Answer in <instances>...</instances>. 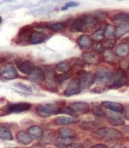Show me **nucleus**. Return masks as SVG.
<instances>
[{
	"instance_id": "nucleus-44",
	"label": "nucleus",
	"mask_w": 129,
	"mask_h": 148,
	"mask_svg": "<svg viewBox=\"0 0 129 148\" xmlns=\"http://www.w3.org/2000/svg\"><path fill=\"white\" fill-rule=\"evenodd\" d=\"M80 4L78 2H76V1H70L67 3H66L65 5H64L62 8L61 10L62 11H66L69 8H72V7H76L77 6H79Z\"/></svg>"
},
{
	"instance_id": "nucleus-1",
	"label": "nucleus",
	"mask_w": 129,
	"mask_h": 148,
	"mask_svg": "<svg viewBox=\"0 0 129 148\" xmlns=\"http://www.w3.org/2000/svg\"><path fill=\"white\" fill-rule=\"evenodd\" d=\"M100 21L94 15H82L71 23L70 31L72 33H92L99 29Z\"/></svg>"
},
{
	"instance_id": "nucleus-50",
	"label": "nucleus",
	"mask_w": 129,
	"mask_h": 148,
	"mask_svg": "<svg viewBox=\"0 0 129 148\" xmlns=\"http://www.w3.org/2000/svg\"><path fill=\"white\" fill-rule=\"evenodd\" d=\"M112 148H127V147H126L121 145H115L114 146H113Z\"/></svg>"
},
{
	"instance_id": "nucleus-17",
	"label": "nucleus",
	"mask_w": 129,
	"mask_h": 148,
	"mask_svg": "<svg viewBox=\"0 0 129 148\" xmlns=\"http://www.w3.org/2000/svg\"><path fill=\"white\" fill-rule=\"evenodd\" d=\"M77 45L82 50H87L92 47V39L87 34H82L77 39Z\"/></svg>"
},
{
	"instance_id": "nucleus-32",
	"label": "nucleus",
	"mask_w": 129,
	"mask_h": 148,
	"mask_svg": "<svg viewBox=\"0 0 129 148\" xmlns=\"http://www.w3.org/2000/svg\"><path fill=\"white\" fill-rule=\"evenodd\" d=\"M74 138H59L55 140V145L57 146L67 147L73 143Z\"/></svg>"
},
{
	"instance_id": "nucleus-41",
	"label": "nucleus",
	"mask_w": 129,
	"mask_h": 148,
	"mask_svg": "<svg viewBox=\"0 0 129 148\" xmlns=\"http://www.w3.org/2000/svg\"><path fill=\"white\" fill-rule=\"evenodd\" d=\"M84 68V65L82 63H76L71 66V72L73 73H77L83 70Z\"/></svg>"
},
{
	"instance_id": "nucleus-33",
	"label": "nucleus",
	"mask_w": 129,
	"mask_h": 148,
	"mask_svg": "<svg viewBox=\"0 0 129 148\" xmlns=\"http://www.w3.org/2000/svg\"><path fill=\"white\" fill-rule=\"evenodd\" d=\"M92 110L93 113L99 117H104L106 116V113L98 103H92Z\"/></svg>"
},
{
	"instance_id": "nucleus-12",
	"label": "nucleus",
	"mask_w": 129,
	"mask_h": 148,
	"mask_svg": "<svg viewBox=\"0 0 129 148\" xmlns=\"http://www.w3.org/2000/svg\"><path fill=\"white\" fill-rule=\"evenodd\" d=\"M69 107L73 110V112L77 116L88 113L90 112V109H91L89 104L84 102L71 103L70 104Z\"/></svg>"
},
{
	"instance_id": "nucleus-5",
	"label": "nucleus",
	"mask_w": 129,
	"mask_h": 148,
	"mask_svg": "<svg viewBox=\"0 0 129 148\" xmlns=\"http://www.w3.org/2000/svg\"><path fill=\"white\" fill-rule=\"evenodd\" d=\"M127 83V75L122 68H119L114 73L110 82L107 85L111 89H118L126 85Z\"/></svg>"
},
{
	"instance_id": "nucleus-22",
	"label": "nucleus",
	"mask_w": 129,
	"mask_h": 148,
	"mask_svg": "<svg viewBox=\"0 0 129 148\" xmlns=\"http://www.w3.org/2000/svg\"><path fill=\"white\" fill-rule=\"evenodd\" d=\"M103 59L110 64H117L119 62V56L110 49H106L103 52Z\"/></svg>"
},
{
	"instance_id": "nucleus-52",
	"label": "nucleus",
	"mask_w": 129,
	"mask_h": 148,
	"mask_svg": "<svg viewBox=\"0 0 129 148\" xmlns=\"http://www.w3.org/2000/svg\"><path fill=\"white\" fill-rule=\"evenodd\" d=\"M128 75H129V66L128 67Z\"/></svg>"
},
{
	"instance_id": "nucleus-30",
	"label": "nucleus",
	"mask_w": 129,
	"mask_h": 148,
	"mask_svg": "<svg viewBox=\"0 0 129 148\" xmlns=\"http://www.w3.org/2000/svg\"><path fill=\"white\" fill-rule=\"evenodd\" d=\"M58 133L61 138H74L76 136L75 132L69 128H61L58 130Z\"/></svg>"
},
{
	"instance_id": "nucleus-29",
	"label": "nucleus",
	"mask_w": 129,
	"mask_h": 148,
	"mask_svg": "<svg viewBox=\"0 0 129 148\" xmlns=\"http://www.w3.org/2000/svg\"><path fill=\"white\" fill-rule=\"evenodd\" d=\"M55 69L60 72L67 73L71 71V66L68 61H62L56 65Z\"/></svg>"
},
{
	"instance_id": "nucleus-25",
	"label": "nucleus",
	"mask_w": 129,
	"mask_h": 148,
	"mask_svg": "<svg viewBox=\"0 0 129 148\" xmlns=\"http://www.w3.org/2000/svg\"><path fill=\"white\" fill-rule=\"evenodd\" d=\"M111 20L113 23L119 24V25L123 23H129V14L125 13H120L114 15Z\"/></svg>"
},
{
	"instance_id": "nucleus-53",
	"label": "nucleus",
	"mask_w": 129,
	"mask_h": 148,
	"mask_svg": "<svg viewBox=\"0 0 129 148\" xmlns=\"http://www.w3.org/2000/svg\"><path fill=\"white\" fill-rule=\"evenodd\" d=\"M11 148H19V147H11Z\"/></svg>"
},
{
	"instance_id": "nucleus-14",
	"label": "nucleus",
	"mask_w": 129,
	"mask_h": 148,
	"mask_svg": "<svg viewBox=\"0 0 129 148\" xmlns=\"http://www.w3.org/2000/svg\"><path fill=\"white\" fill-rule=\"evenodd\" d=\"M106 117L109 123L112 126H120L125 124L124 117L119 113L109 112L106 113Z\"/></svg>"
},
{
	"instance_id": "nucleus-16",
	"label": "nucleus",
	"mask_w": 129,
	"mask_h": 148,
	"mask_svg": "<svg viewBox=\"0 0 129 148\" xmlns=\"http://www.w3.org/2000/svg\"><path fill=\"white\" fill-rule=\"evenodd\" d=\"M47 39V35L46 33L41 32L40 30H33L31 39L30 44L31 45H38L44 42Z\"/></svg>"
},
{
	"instance_id": "nucleus-37",
	"label": "nucleus",
	"mask_w": 129,
	"mask_h": 148,
	"mask_svg": "<svg viewBox=\"0 0 129 148\" xmlns=\"http://www.w3.org/2000/svg\"><path fill=\"white\" fill-rule=\"evenodd\" d=\"M102 44L104 48H106L107 49H110L111 50V49L114 47L116 44V39L112 38H108L104 40Z\"/></svg>"
},
{
	"instance_id": "nucleus-26",
	"label": "nucleus",
	"mask_w": 129,
	"mask_h": 148,
	"mask_svg": "<svg viewBox=\"0 0 129 148\" xmlns=\"http://www.w3.org/2000/svg\"><path fill=\"white\" fill-rule=\"evenodd\" d=\"M46 28L51 30V31H53L54 32L58 33L66 30L67 28V25L64 22H57L51 23L49 24V25H46Z\"/></svg>"
},
{
	"instance_id": "nucleus-3",
	"label": "nucleus",
	"mask_w": 129,
	"mask_h": 148,
	"mask_svg": "<svg viewBox=\"0 0 129 148\" xmlns=\"http://www.w3.org/2000/svg\"><path fill=\"white\" fill-rule=\"evenodd\" d=\"M62 108L58 103H47L39 105L36 108V111L39 116L46 117L61 113Z\"/></svg>"
},
{
	"instance_id": "nucleus-43",
	"label": "nucleus",
	"mask_w": 129,
	"mask_h": 148,
	"mask_svg": "<svg viewBox=\"0 0 129 148\" xmlns=\"http://www.w3.org/2000/svg\"><path fill=\"white\" fill-rule=\"evenodd\" d=\"M61 113H64L68 115H70L71 116H72L74 118H76L77 117H78L76 114L73 112V110L69 107H63L62 110H61Z\"/></svg>"
},
{
	"instance_id": "nucleus-19",
	"label": "nucleus",
	"mask_w": 129,
	"mask_h": 148,
	"mask_svg": "<svg viewBox=\"0 0 129 148\" xmlns=\"http://www.w3.org/2000/svg\"><path fill=\"white\" fill-rule=\"evenodd\" d=\"M79 121V120L74 117L60 116L54 119V123L57 126H66L76 124V123H78Z\"/></svg>"
},
{
	"instance_id": "nucleus-35",
	"label": "nucleus",
	"mask_w": 129,
	"mask_h": 148,
	"mask_svg": "<svg viewBox=\"0 0 129 148\" xmlns=\"http://www.w3.org/2000/svg\"><path fill=\"white\" fill-rule=\"evenodd\" d=\"M73 74L74 73L71 71L67 73H62L58 74V75H56L55 80L57 83L60 84H62L64 81H66V80L71 78L73 76Z\"/></svg>"
},
{
	"instance_id": "nucleus-39",
	"label": "nucleus",
	"mask_w": 129,
	"mask_h": 148,
	"mask_svg": "<svg viewBox=\"0 0 129 148\" xmlns=\"http://www.w3.org/2000/svg\"><path fill=\"white\" fill-rule=\"evenodd\" d=\"M115 31V27L112 24H107L105 28V36L110 38V37L114 36Z\"/></svg>"
},
{
	"instance_id": "nucleus-54",
	"label": "nucleus",
	"mask_w": 129,
	"mask_h": 148,
	"mask_svg": "<svg viewBox=\"0 0 129 148\" xmlns=\"http://www.w3.org/2000/svg\"><path fill=\"white\" fill-rule=\"evenodd\" d=\"M127 148H129V147H127Z\"/></svg>"
},
{
	"instance_id": "nucleus-11",
	"label": "nucleus",
	"mask_w": 129,
	"mask_h": 148,
	"mask_svg": "<svg viewBox=\"0 0 129 148\" xmlns=\"http://www.w3.org/2000/svg\"><path fill=\"white\" fill-rule=\"evenodd\" d=\"M1 76L7 79H15L18 78L19 73L13 65L8 64L1 68Z\"/></svg>"
},
{
	"instance_id": "nucleus-42",
	"label": "nucleus",
	"mask_w": 129,
	"mask_h": 148,
	"mask_svg": "<svg viewBox=\"0 0 129 148\" xmlns=\"http://www.w3.org/2000/svg\"><path fill=\"white\" fill-rule=\"evenodd\" d=\"M94 52L99 53H102L105 51V48L103 46L102 44L101 43H96L95 44H93L92 46Z\"/></svg>"
},
{
	"instance_id": "nucleus-8",
	"label": "nucleus",
	"mask_w": 129,
	"mask_h": 148,
	"mask_svg": "<svg viewBox=\"0 0 129 148\" xmlns=\"http://www.w3.org/2000/svg\"><path fill=\"white\" fill-rule=\"evenodd\" d=\"M76 74L80 81L82 91L88 90L96 81L95 75L91 72L82 70Z\"/></svg>"
},
{
	"instance_id": "nucleus-46",
	"label": "nucleus",
	"mask_w": 129,
	"mask_h": 148,
	"mask_svg": "<svg viewBox=\"0 0 129 148\" xmlns=\"http://www.w3.org/2000/svg\"><path fill=\"white\" fill-rule=\"evenodd\" d=\"M124 118L129 121V104L127 105L124 108Z\"/></svg>"
},
{
	"instance_id": "nucleus-7",
	"label": "nucleus",
	"mask_w": 129,
	"mask_h": 148,
	"mask_svg": "<svg viewBox=\"0 0 129 148\" xmlns=\"http://www.w3.org/2000/svg\"><path fill=\"white\" fill-rule=\"evenodd\" d=\"M114 73L113 71L110 68L101 66L95 73V81L99 84H106L108 85L111 81Z\"/></svg>"
},
{
	"instance_id": "nucleus-40",
	"label": "nucleus",
	"mask_w": 129,
	"mask_h": 148,
	"mask_svg": "<svg viewBox=\"0 0 129 148\" xmlns=\"http://www.w3.org/2000/svg\"><path fill=\"white\" fill-rule=\"evenodd\" d=\"M94 16L100 21V20H105L108 17V14L105 11H97Z\"/></svg>"
},
{
	"instance_id": "nucleus-20",
	"label": "nucleus",
	"mask_w": 129,
	"mask_h": 148,
	"mask_svg": "<svg viewBox=\"0 0 129 148\" xmlns=\"http://www.w3.org/2000/svg\"><path fill=\"white\" fill-rule=\"evenodd\" d=\"M104 127L101 123L96 121H84L80 125V128L84 130H97L99 129Z\"/></svg>"
},
{
	"instance_id": "nucleus-15",
	"label": "nucleus",
	"mask_w": 129,
	"mask_h": 148,
	"mask_svg": "<svg viewBox=\"0 0 129 148\" xmlns=\"http://www.w3.org/2000/svg\"><path fill=\"white\" fill-rule=\"evenodd\" d=\"M28 79L37 84H42L46 79L45 71L40 67H36L35 71L28 77Z\"/></svg>"
},
{
	"instance_id": "nucleus-48",
	"label": "nucleus",
	"mask_w": 129,
	"mask_h": 148,
	"mask_svg": "<svg viewBox=\"0 0 129 148\" xmlns=\"http://www.w3.org/2000/svg\"><path fill=\"white\" fill-rule=\"evenodd\" d=\"M89 148H108V147L104 144H96L91 147H90Z\"/></svg>"
},
{
	"instance_id": "nucleus-24",
	"label": "nucleus",
	"mask_w": 129,
	"mask_h": 148,
	"mask_svg": "<svg viewBox=\"0 0 129 148\" xmlns=\"http://www.w3.org/2000/svg\"><path fill=\"white\" fill-rule=\"evenodd\" d=\"M16 138L19 143L23 145H28L33 140V139L23 131H19L16 134Z\"/></svg>"
},
{
	"instance_id": "nucleus-38",
	"label": "nucleus",
	"mask_w": 129,
	"mask_h": 148,
	"mask_svg": "<svg viewBox=\"0 0 129 148\" xmlns=\"http://www.w3.org/2000/svg\"><path fill=\"white\" fill-rule=\"evenodd\" d=\"M14 86L16 88L19 89L21 91H23V92H32V89L30 86H29L27 84H25L23 82H16L14 84Z\"/></svg>"
},
{
	"instance_id": "nucleus-10",
	"label": "nucleus",
	"mask_w": 129,
	"mask_h": 148,
	"mask_svg": "<svg viewBox=\"0 0 129 148\" xmlns=\"http://www.w3.org/2000/svg\"><path fill=\"white\" fill-rule=\"evenodd\" d=\"M17 69L20 72L27 75H30L35 71L36 66L35 64L31 60H26L21 62L20 60H17V59L16 61Z\"/></svg>"
},
{
	"instance_id": "nucleus-51",
	"label": "nucleus",
	"mask_w": 129,
	"mask_h": 148,
	"mask_svg": "<svg viewBox=\"0 0 129 148\" xmlns=\"http://www.w3.org/2000/svg\"><path fill=\"white\" fill-rule=\"evenodd\" d=\"M0 20H1V21H0V22H1H1H2V17H0Z\"/></svg>"
},
{
	"instance_id": "nucleus-28",
	"label": "nucleus",
	"mask_w": 129,
	"mask_h": 148,
	"mask_svg": "<svg viewBox=\"0 0 129 148\" xmlns=\"http://www.w3.org/2000/svg\"><path fill=\"white\" fill-rule=\"evenodd\" d=\"M115 53L119 57H126L129 53V46L126 43H121L116 47Z\"/></svg>"
},
{
	"instance_id": "nucleus-27",
	"label": "nucleus",
	"mask_w": 129,
	"mask_h": 148,
	"mask_svg": "<svg viewBox=\"0 0 129 148\" xmlns=\"http://www.w3.org/2000/svg\"><path fill=\"white\" fill-rule=\"evenodd\" d=\"M44 88L46 90L53 92H57L58 90V86L57 82L55 80V78H47L45 84H44Z\"/></svg>"
},
{
	"instance_id": "nucleus-4",
	"label": "nucleus",
	"mask_w": 129,
	"mask_h": 148,
	"mask_svg": "<svg viewBox=\"0 0 129 148\" xmlns=\"http://www.w3.org/2000/svg\"><path fill=\"white\" fill-rule=\"evenodd\" d=\"M31 107L32 104L31 103L24 102L7 105L1 109V116H6L12 113H20L28 112Z\"/></svg>"
},
{
	"instance_id": "nucleus-21",
	"label": "nucleus",
	"mask_w": 129,
	"mask_h": 148,
	"mask_svg": "<svg viewBox=\"0 0 129 148\" xmlns=\"http://www.w3.org/2000/svg\"><path fill=\"white\" fill-rule=\"evenodd\" d=\"M27 133L32 139L37 140L42 139L44 135L42 129L39 126H33L31 127L28 129Z\"/></svg>"
},
{
	"instance_id": "nucleus-34",
	"label": "nucleus",
	"mask_w": 129,
	"mask_h": 148,
	"mask_svg": "<svg viewBox=\"0 0 129 148\" xmlns=\"http://www.w3.org/2000/svg\"><path fill=\"white\" fill-rule=\"evenodd\" d=\"M0 138L4 140H12L13 136H12L11 132L7 128L1 127L0 129Z\"/></svg>"
},
{
	"instance_id": "nucleus-31",
	"label": "nucleus",
	"mask_w": 129,
	"mask_h": 148,
	"mask_svg": "<svg viewBox=\"0 0 129 148\" xmlns=\"http://www.w3.org/2000/svg\"><path fill=\"white\" fill-rule=\"evenodd\" d=\"M105 38V29L99 28L92 35V39L96 43H100L104 40Z\"/></svg>"
},
{
	"instance_id": "nucleus-13",
	"label": "nucleus",
	"mask_w": 129,
	"mask_h": 148,
	"mask_svg": "<svg viewBox=\"0 0 129 148\" xmlns=\"http://www.w3.org/2000/svg\"><path fill=\"white\" fill-rule=\"evenodd\" d=\"M82 60L86 64L96 65L100 62V56L95 52H85L82 55Z\"/></svg>"
},
{
	"instance_id": "nucleus-49",
	"label": "nucleus",
	"mask_w": 129,
	"mask_h": 148,
	"mask_svg": "<svg viewBox=\"0 0 129 148\" xmlns=\"http://www.w3.org/2000/svg\"><path fill=\"white\" fill-rule=\"evenodd\" d=\"M123 129L126 134H129V125L125 126Z\"/></svg>"
},
{
	"instance_id": "nucleus-9",
	"label": "nucleus",
	"mask_w": 129,
	"mask_h": 148,
	"mask_svg": "<svg viewBox=\"0 0 129 148\" xmlns=\"http://www.w3.org/2000/svg\"><path fill=\"white\" fill-rule=\"evenodd\" d=\"M82 91L80 79L78 78L72 79L69 83L67 88L64 90V94L66 97H70L79 94Z\"/></svg>"
},
{
	"instance_id": "nucleus-2",
	"label": "nucleus",
	"mask_w": 129,
	"mask_h": 148,
	"mask_svg": "<svg viewBox=\"0 0 129 148\" xmlns=\"http://www.w3.org/2000/svg\"><path fill=\"white\" fill-rule=\"evenodd\" d=\"M94 133L100 139L107 141L120 140L123 137V134L121 132L110 127H102L94 131Z\"/></svg>"
},
{
	"instance_id": "nucleus-45",
	"label": "nucleus",
	"mask_w": 129,
	"mask_h": 148,
	"mask_svg": "<svg viewBox=\"0 0 129 148\" xmlns=\"http://www.w3.org/2000/svg\"><path fill=\"white\" fill-rule=\"evenodd\" d=\"M104 91H105V89L104 88H102L101 87H96L91 91V92L95 94H100V93H102Z\"/></svg>"
},
{
	"instance_id": "nucleus-47",
	"label": "nucleus",
	"mask_w": 129,
	"mask_h": 148,
	"mask_svg": "<svg viewBox=\"0 0 129 148\" xmlns=\"http://www.w3.org/2000/svg\"><path fill=\"white\" fill-rule=\"evenodd\" d=\"M69 147L70 148H83V146L80 143H73Z\"/></svg>"
},
{
	"instance_id": "nucleus-23",
	"label": "nucleus",
	"mask_w": 129,
	"mask_h": 148,
	"mask_svg": "<svg viewBox=\"0 0 129 148\" xmlns=\"http://www.w3.org/2000/svg\"><path fill=\"white\" fill-rule=\"evenodd\" d=\"M127 33H129V23H123L115 28L114 36L119 39Z\"/></svg>"
},
{
	"instance_id": "nucleus-36",
	"label": "nucleus",
	"mask_w": 129,
	"mask_h": 148,
	"mask_svg": "<svg viewBox=\"0 0 129 148\" xmlns=\"http://www.w3.org/2000/svg\"><path fill=\"white\" fill-rule=\"evenodd\" d=\"M54 136H55L54 133H53V132H48L42 138V140L41 143H42V145L51 144V143L53 142L54 139Z\"/></svg>"
},
{
	"instance_id": "nucleus-6",
	"label": "nucleus",
	"mask_w": 129,
	"mask_h": 148,
	"mask_svg": "<svg viewBox=\"0 0 129 148\" xmlns=\"http://www.w3.org/2000/svg\"><path fill=\"white\" fill-rule=\"evenodd\" d=\"M35 28V25H26L21 27L16 36L15 43L19 45H27L30 44L31 35Z\"/></svg>"
},
{
	"instance_id": "nucleus-18",
	"label": "nucleus",
	"mask_w": 129,
	"mask_h": 148,
	"mask_svg": "<svg viewBox=\"0 0 129 148\" xmlns=\"http://www.w3.org/2000/svg\"><path fill=\"white\" fill-rule=\"evenodd\" d=\"M102 106L106 109L110 110L112 112L122 113L124 112V106L119 103L105 101L102 103Z\"/></svg>"
}]
</instances>
